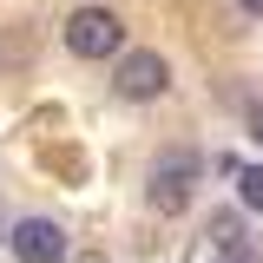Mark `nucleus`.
Instances as JSON below:
<instances>
[{
    "label": "nucleus",
    "mask_w": 263,
    "mask_h": 263,
    "mask_svg": "<svg viewBox=\"0 0 263 263\" xmlns=\"http://www.w3.org/2000/svg\"><path fill=\"white\" fill-rule=\"evenodd\" d=\"M197 171H204L197 152H158V158H152V191H145V197H152V211H158V217H178V211L191 204Z\"/></svg>",
    "instance_id": "1"
},
{
    "label": "nucleus",
    "mask_w": 263,
    "mask_h": 263,
    "mask_svg": "<svg viewBox=\"0 0 263 263\" xmlns=\"http://www.w3.org/2000/svg\"><path fill=\"white\" fill-rule=\"evenodd\" d=\"M66 46H72L79 60H112V53L125 46V20L105 13V7H79V13L66 20Z\"/></svg>",
    "instance_id": "2"
},
{
    "label": "nucleus",
    "mask_w": 263,
    "mask_h": 263,
    "mask_svg": "<svg viewBox=\"0 0 263 263\" xmlns=\"http://www.w3.org/2000/svg\"><path fill=\"white\" fill-rule=\"evenodd\" d=\"M112 92L132 99V105L164 99V92H171V66H164V53H125V60H119V72H112Z\"/></svg>",
    "instance_id": "3"
},
{
    "label": "nucleus",
    "mask_w": 263,
    "mask_h": 263,
    "mask_svg": "<svg viewBox=\"0 0 263 263\" xmlns=\"http://www.w3.org/2000/svg\"><path fill=\"white\" fill-rule=\"evenodd\" d=\"M7 250L20 263H66V224H53V217H20L13 224V237H7Z\"/></svg>",
    "instance_id": "4"
},
{
    "label": "nucleus",
    "mask_w": 263,
    "mask_h": 263,
    "mask_svg": "<svg viewBox=\"0 0 263 263\" xmlns=\"http://www.w3.org/2000/svg\"><path fill=\"white\" fill-rule=\"evenodd\" d=\"M237 197L243 211H263V164H237Z\"/></svg>",
    "instance_id": "5"
},
{
    "label": "nucleus",
    "mask_w": 263,
    "mask_h": 263,
    "mask_svg": "<svg viewBox=\"0 0 263 263\" xmlns=\"http://www.w3.org/2000/svg\"><path fill=\"white\" fill-rule=\"evenodd\" d=\"M217 263H263V250L250 237H230V243H217Z\"/></svg>",
    "instance_id": "6"
},
{
    "label": "nucleus",
    "mask_w": 263,
    "mask_h": 263,
    "mask_svg": "<svg viewBox=\"0 0 263 263\" xmlns=\"http://www.w3.org/2000/svg\"><path fill=\"white\" fill-rule=\"evenodd\" d=\"M230 237H243V224H237L230 211H224V217H211V243H230Z\"/></svg>",
    "instance_id": "7"
},
{
    "label": "nucleus",
    "mask_w": 263,
    "mask_h": 263,
    "mask_svg": "<svg viewBox=\"0 0 263 263\" xmlns=\"http://www.w3.org/2000/svg\"><path fill=\"white\" fill-rule=\"evenodd\" d=\"M250 138H257V145H263V105H257V112H250Z\"/></svg>",
    "instance_id": "8"
},
{
    "label": "nucleus",
    "mask_w": 263,
    "mask_h": 263,
    "mask_svg": "<svg viewBox=\"0 0 263 263\" xmlns=\"http://www.w3.org/2000/svg\"><path fill=\"white\" fill-rule=\"evenodd\" d=\"M237 7H243V13H263V0H237Z\"/></svg>",
    "instance_id": "9"
},
{
    "label": "nucleus",
    "mask_w": 263,
    "mask_h": 263,
    "mask_svg": "<svg viewBox=\"0 0 263 263\" xmlns=\"http://www.w3.org/2000/svg\"><path fill=\"white\" fill-rule=\"evenodd\" d=\"M79 263H105V257H79Z\"/></svg>",
    "instance_id": "10"
},
{
    "label": "nucleus",
    "mask_w": 263,
    "mask_h": 263,
    "mask_svg": "<svg viewBox=\"0 0 263 263\" xmlns=\"http://www.w3.org/2000/svg\"><path fill=\"white\" fill-rule=\"evenodd\" d=\"M0 237H13V230H7V224H0Z\"/></svg>",
    "instance_id": "11"
}]
</instances>
